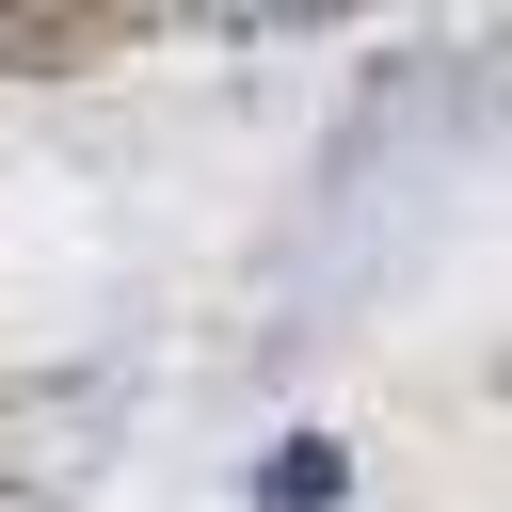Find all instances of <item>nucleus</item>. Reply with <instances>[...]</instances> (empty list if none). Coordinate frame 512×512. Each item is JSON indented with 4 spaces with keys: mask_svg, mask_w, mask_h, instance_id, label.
Here are the masks:
<instances>
[{
    "mask_svg": "<svg viewBox=\"0 0 512 512\" xmlns=\"http://www.w3.org/2000/svg\"><path fill=\"white\" fill-rule=\"evenodd\" d=\"M336 496H352V464H336L320 432H288V448L256 464V512H336Z\"/></svg>",
    "mask_w": 512,
    "mask_h": 512,
    "instance_id": "obj_1",
    "label": "nucleus"
}]
</instances>
